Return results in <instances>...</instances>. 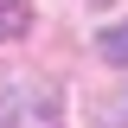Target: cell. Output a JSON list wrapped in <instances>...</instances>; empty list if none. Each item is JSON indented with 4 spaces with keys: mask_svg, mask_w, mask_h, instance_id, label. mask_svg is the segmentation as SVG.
Wrapping results in <instances>:
<instances>
[{
    "mask_svg": "<svg viewBox=\"0 0 128 128\" xmlns=\"http://www.w3.org/2000/svg\"><path fill=\"white\" fill-rule=\"evenodd\" d=\"M64 122V102L51 83H13L0 90V128H58Z\"/></svg>",
    "mask_w": 128,
    "mask_h": 128,
    "instance_id": "cell-1",
    "label": "cell"
},
{
    "mask_svg": "<svg viewBox=\"0 0 128 128\" xmlns=\"http://www.w3.org/2000/svg\"><path fill=\"white\" fill-rule=\"evenodd\" d=\"M96 51H102L109 64H122V70H128V19H122V26H109V32H102V38H96Z\"/></svg>",
    "mask_w": 128,
    "mask_h": 128,
    "instance_id": "cell-3",
    "label": "cell"
},
{
    "mask_svg": "<svg viewBox=\"0 0 128 128\" xmlns=\"http://www.w3.org/2000/svg\"><path fill=\"white\" fill-rule=\"evenodd\" d=\"M32 32V0H0V45Z\"/></svg>",
    "mask_w": 128,
    "mask_h": 128,
    "instance_id": "cell-2",
    "label": "cell"
},
{
    "mask_svg": "<svg viewBox=\"0 0 128 128\" xmlns=\"http://www.w3.org/2000/svg\"><path fill=\"white\" fill-rule=\"evenodd\" d=\"M96 128H128V90H115L109 102H102V115H96Z\"/></svg>",
    "mask_w": 128,
    "mask_h": 128,
    "instance_id": "cell-4",
    "label": "cell"
}]
</instances>
